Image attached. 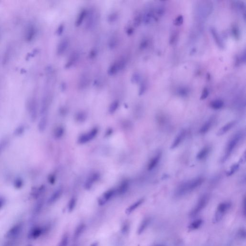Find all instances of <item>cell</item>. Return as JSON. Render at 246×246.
<instances>
[{
    "mask_svg": "<svg viewBox=\"0 0 246 246\" xmlns=\"http://www.w3.org/2000/svg\"><path fill=\"white\" fill-rule=\"evenodd\" d=\"M204 178L199 177L181 184L175 192L176 197H181L197 189L203 183Z\"/></svg>",
    "mask_w": 246,
    "mask_h": 246,
    "instance_id": "obj_1",
    "label": "cell"
},
{
    "mask_svg": "<svg viewBox=\"0 0 246 246\" xmlns=\"http://www.w3.org/2000/svg\"><path fill=\"white\" fill-rule=\"evenodd\" d=\"M85 27L88 30L92 29L97 24L98 21V15L95 10L88 11L86 17Z\"/></svg>",
    "mask_w": 246,
    "mask_h": 246,
    "instance_id": "obj_7",
    "label": "cell"
},
{
    "mask_svg": "<svg viewBox=\"0 0 246 246\" xmlns=\"http://www.w3.org/2000/svg\"><path fill=\"white\" fill-rule=\"evenodd\" d=\"M203 220L202 219L199 218L193 220L187 227V229L189 231H195L199 229L203 225Z\"/></svg>",
    "mask_w": 246,
    "mask_h": 246,
    "instance_id": "obj_20",
    "label": "cell"
},
{
    "mask_svg": "<svg viewBox=\"0 0 246 246\" xmlns=\"http://www.w3.org/2000/svg\"><path fill=\"white\" fill-rule=\"evenodd\" d=\"M16 242L15 239H10L9 241L6 242L3 246H16Z\"/></svg>",
    "mask_w": 246,
    "mask_h": 246,
    "instance_id": "obj_47",
    "label": "cell"
},
{
    "mask_svg": "<svg viewBox=\"0 0 246 246\" xmlns=\"http://www.w3.org/2000/svg\"><path fill=\"white\" fill-rule=\"evenodd\" d=\"M25 125L24 124L19 125L14 130V136L17 137H21L25 133Z\"/></svg>",
    "mask_w": 246,
    "mask_h": 246,
    "instance_id": "obj_31",
    "label": "cell"
},
{
    "mask_svg": "<svg viewBox=\"0 0 246 246\" xmlns=\"http://www.w3.org/2000/svg\"><path fill=\"white\" fill-rule=\"evenodd\" d=\"M75 118L77 122H83L87 119V115L84 112H79L76 114Z\"/></svg>",
    "mask_w": 246,
    "mask_h": 246,
    "instance_id": "obj_40",
    "label": "cell"
},
{
    "mask_svg": "<svg viewBox=\"0 0 246 246\" xmlns=\"http://www.w3.org/2000/svg\"><path fill=\"white\" fill-rule=\"evenodd\" d=\"M100 175L98 173H94L87 177L84 184V187L86 190L91 189L94 184L99 179Z\"/></svg>",
    "mask_w": 246,
    "mask_h": 246,
    "instance_id": "obj_12",
    "label": "cell"
},
{
    "mask_svg": "<svg viewBox=\"0 0 246 246\" xmlns=\"http://www.w3.org/2000/svg\"><path fill=\"white\" fill-rule=\"evenodd\" d=\"M144 199H139V200H137L135 203L131 205L129 207H128L125 210V213L128 215L131 214V213L133 212L135 210H136L143 203H144Z\"/></svg>",
    "mask_w": 246,
    "mask_h": 246,
    "instance_id": "obj_24",
    "label": "cell"
},
{
    "mask_svg": "<svg viewBox=\"0 0 246 246\" xmlns=\"http://www.w3.org/2000/svg\"><path fill=\"white\" fill-rule=\"evenodd\" d=\"M213 123V119L212 118H210V119L208 120L206 123H205L202 126L200 130V132L201 134H205L207 133L210 129L212 127V125Z\"/></svg>",
    "mask_w": 246,
    "mask_h": 246,
    "instance_id": "obj_32",
    "label": "cell"
},
{
    "mask_svg": "<svg viewBox=\"0 0 246 246\" xmlns=\"http://www.w3.org/2000/svg\"><path fill=\"white\" fill-rule=\"evenodd\" d=\"M238 165H234V166H233L231 168L230 171H229V172H228V176H230V175H232L237 170V169H238Z\"/></svg>",
    "mask_w": 246,
    "mask_h": 246,
    "instance_id": "obj_53",
    "label": "cell"
},
{
    "mask_svg": "<svg viewBox=\"0 0 246 246\" xmlns=\"http://www.w3.org/2000/svg\"><path fill=\"white\" fill-rule=\"evenodd\" d=\"M98 128H92L89 132L83 134L78 138L77 142L79 144H84L89 142L95 138L98 133Z\"/></svg>",
    "mask_w": 246,
    "mask_h": 246,
    "instance_id": "obj_8",
    "label": "cell"
},
{
    "mask_svg": "<svg viewBox=\"0 0 246 246\" xmlns=\"http://www.w3.org/2000/svg\"><path fill=\"white\" fill-rule=\"evenodd\" d=\"M236 123H237V121H233L225 125L224 127H222L219 130L217 133L218 136H221L227 132L228 131H229L231 128H233L234 126L236 125Z\"/></svg>",
    "mask_w": 246,
    "mask_h": 246,
    "instance_id": "obj_23",
    "label": "cell"
},
{
    "mask_svg": "<svg viewBox=\"0 0 246 246\" xmlns=\"http://www.w3.org/2000/svg\"><path fill=\"white\" fill-rule=\"evenodd\" d=\"M32 246V245H28V246Z\"/></svg>",
    "mask_w": 246,
    "mask_h": 246,
    "instance_id": "obj_62",
    "label": "cell"
},
{
    "mask_svg": "<svg viewBox=\"0 0 246 246\" xmlns=\"http://www.w3.org/2000/svg\"><path fill=\"white\" fill-rule=\"evenodd\" d=\"M43 228L40 227H37L32 228L29 234V239H37L39 238L43 233Z\"/></svg>",
    "mask_w": 246,
    "mask_h": 246,
    "instance_id": "obj_15",
    "label": "cell"
},
{
    "mask_svg": "<svg viewBox=\"0 0 246 246\" xmlns=\"http://www.w3.org/2000/svg\"><path fill=\"white\" fill-rule=\"evenodd\" d=\"M151 222V218L150 217H147L143 219L142 221L140 223L138 229V234L140 235L149 226Z\"/></svg>",
    "mask_w": 246,
    "mask_h": 246,
    "instance_id": "obj_18",
    "label": "cell"
},
{
    "mask_svg": "<svg viewBox=\"0 0 246 246\" xmlns=\"http://www.w3.org/2000/svg\"><path fill=\"white\" fill-rule=\"evenodd\" d=\"M212 33H213V36H214L215 40H216V42H217V43H218V44L219 46H222V43H221V40H220L219 39L218 36V35L216 33V31H215V30H213H213H212Z\"/></svg>",
    "mask_w": 246,
    "mask_h": 246,
    "instance_id": "obj_48",
    "label": "cell"
},
{
    "mask_svg": "<svg viewBox=\"0 0 246 246\" xmlns=\"http://www.w3.org/2000/svg\"><path fill=\"white\" fill-rule=\"evenodd\" d=\"M129 182L128 180H124L121 183L116 192L119 195H123L126 193L128 190Z\"/></svg>",
    "mask_w": 246,
    "mask_h": 246,
    "instance_id": "obj_26",
    "label": "cell"
},
{
    "mask_svg": "<svg viewBox=\"0 0 246 246\" xmlns=\"http://www.w3.org/2000/svg\"><path fill=\"white\" fill-rule=\"evenodd\" d=\"M24 185V181L23 178L20 176H17L13 181L14 187L16 190L22 189Z\"/></svg>",
    "mask_w": 246,
    "mask_h": 246,
    "instance_id": "obj_33",
    "label": "cell"
},
{
    "mask_svg": "<svg viewBox=\"0 0 246 246\" xmlns=\"http://www.w3.org/2000/svg\"><path fill=\"white\" fill-rule=\"evenodd\" d=\"M209 152L210 149L208 147L204 148L199 152L197 156V159L200 160L204 159L207 156V154H208Z\"/></svg>",
    "mask_w": 246,
    "mask_h": 246,
    "instance_id": "obj_38",
    "label": "cell"
},
{
    "mask_svg": "<svg viewBox=\"0 0 246 246\" xmlns=\"http://www.w3.org/2000/svg\"><path fill=\"white\" fill-rule=\"evenodd\" d=\"M88 11L84 9L80 12V14H78V16L77 18L76 21V26L77 27H80L82 24L84 22V20L86 19L87 16Z\"/></svg>",
    "mask_w": 246,
    "mask_h": 246,
    "instance_id": "obj_22",
    "label": "cell"
},
{
    "mask_svg": "<svg viewBox=\"0 0 246 246\" xmlns=\"http://www.w3.org/2000/svg\"><path fill=\"white\" fill-rule=\"evenodd\" d=\"M145 90H146V85H145V84H144V83H143L140 87V90H139V94L140 95L142 94L143 93L145 92Z\"/></svg>",
    "mask_w": 246,
    "mask_h": 246,
    "instance_id": "obj_58",
    "label": "cell"
},
{
    "mask_svg": "<svg viewBox=\"0 0 246 246\" xmlns=\"http://www.w3.org/2000/svg\"><path fill=\"white\" fill-rule=\"evenodd\" d=\"M116 192V190L115 189H111L104 192L98 199V204L100 206H103L109 200L112 199V197L115 194Z\"/></svg>",
    "mask_w": 246,
    "mask_h": 246,
    "instance_id": "obj_10",
    "label": "cell"
},
{
    "mask_svg": "<svg viewBox=\"0 0 246 246\" xmlns=\"http://www.w3.org/2000/svg\"><path fill=\"white\" fill-rule=\"evenodd\" d=\"M48 118L47 115H42L38 124V129L40 133H43L45 131L47 127Z\"/></svg>",
    "mask_w": 246,
    "mask_h": 246,
    "instance_id": "obj_17",
    "label": "cell"
},
{
    "mask_svg": "<svg viewBox=\"0 0 246 246\" xmlns=\"http://www.w3.org/2000/svg\"><path fill=\"white\" fill-rule=\"evenodd\" d=\"M6 203V199L5 197L1 196L0 197V209H1L2 207L5 206Z\"/></svg>",
    "mask_w": 246,
    "mask_h": 246,
    "instance_id": "obj_54",
    "label": "cell"
},
{
    "mask_svg": "<svg viewBox=\"0 0 246 246\" xmlns=\"http://www.w3.org/2000/svg\"><path fill=\"white\" fill-rule=\"evenodd\" d=\"M97 54V53L96 50H92L91 52H90L89 57H90V58L93 59V58H94L96 56Z\"/></svg>",
    "mask_w": 246,
    "mask_h": 246,
    "instance_id": "obj_57",
    "label": "cell"
},
{
    "mask_svg": "<svg viewBox=\"0 0 246 246\" xmlns=\"http://www.w3.org/2000/svg\"><path fill=\"white\" fill-rule=\"evenodd\" d=\"M80 58V54L78 52L75 51L73 52L72 53H71L67 59V61L65 64V68L68 69L74 67L78 62Z\"/></svg>",
    "mask_w": 246,
    "mask_h": 246,
    "instance_id": "obj_11",
    "label": "cell"
},
{
    "mask_svg": "<svg viewBox=\"0 0 246 246\" xmlns=\"http://www.w3.org/2000/svg\"><path fill=\"white\" fill-rule=\"evenodd\" d=\"M86 225L84 223L80 224L77 227L76 229H75V232L74 233V235H73V239L74 241H76L77 240L82 234L83 233L84 230L85 229Z\"/></svg>",
    "mask_w": 246,
    "mask_h": 246,
    "instance_id": "obj_25",
    "label": "cell"
},
{
    "mask_svg": "<svg viewBox=\"0 0 246 246\" xmlns=\"http://www.w3.org/2000/svg\"><path fill=\"white\" fill-rule=\"evenodd\" d=\"M133 32V29L131 27H129L127 29V33L128 35L132 34Z\"/></svg>",
    "mask_w": 246,
    "mask_h": 246,
    "instance_id": "obj_59",
    "label": "cell"
},
{
    "mask_svg": "<svg viewBox=\"0 0 246 246\" xmlns=\"http://www.w3.org/2000/svg\"><path fill=\"white\" fill-rule=\"evenodd\" d=\"M162 246V245H156V246Z\"/></svg>",
    "mask_w": 246,
    "mask_h": 246,
    "instance_id": "obj_61",
    "label": "cell"
},
{
    "mask_svg": "<svg viewBox=\"0 0 246 246\" xmlns=\"http://www.w3.org/2000/svg\"><path fill=\"white\" fill-rule=\"evenodd\" d=\"M68 241H69V236L67 234H66L63 236L61 241L59 242L57 246H67L68 245Z\"/></svg>",
    "mask_w": 246,
    "mask_h": 246,
    "instance_id": "obj_43",
    "label": "cell"
},
{
    "mask_svg": "<svg viewBox=\"0 0 246 246\" xmlns=\"http://www.w3.org/2000/svg\"><path fill=\"white\" fill-rule=\"evenodd\" d=\"M64 26L63 24H61L57 29L56 34L58 36H60L62 34L64 31Z\"/></svg>",
    "mask_w": 246,
    "mask_h": 246,
    "instance_id": "obj_49",
    "label": "cell"
},
{
    "mask_svg": "<svg viewBox=\"0 0 246 246\" xmlns=\"http://www.w3.org/2000/svg\"><path fill=\"white\" fill-rule=\"evenodd\" d=\"M49 99L48 98V97H44L42 100L40 109V114L42 116L46 115L49 107Z\"/></svg>",
    "mask_w": 246,
    "mask_h": 246,
    "instance_id": "obj_21",
    "label": "cell"
},
{
    "mask_svg": "<svg viewBox=\"0 0 246 246\" xmlns=\"http://www.w3.org/2000/svg\"><path fill=\"white\" fill-rule=\"evenodd\" d=\"M119 107V102L118 100L114 101L111 104L109 108V112L111 114H114Z\"/></svg>",
    "mask_w": 246,
    "mask_h": 246,
    "instance_id": "obj_37",
    "label": "cell"
},
{
    "mask_svg": "<svg viewBox=\"0 0 246 246\" xmlns=\"http://www.w3.org/2000/svg\"><path fill=\"white\" fill-rule=\"evenodd\" d=\"M242 136V135L241 133L238 132L235 134L231 138L229 142L228 143V145L225 150V154L224 156L225 159H227L231 155V153L233 152L237 145H238V143L241 139Z\"/></svg>",
    "mask_w": 246,
    "mask_h": 246,
    "instance_id": "obj_5",
    "label": "cell"
},
{
    "mask_svg": "<svg viewBox=\"0 0 246 246\" xmlns=\"http://www.w3.org/2000/svg\"><path fill=\"white\" fill-rule=\"evenodd\" d=\"M129 230V224L128 223L125 222L122 225L121 232L123 234L125 235L128 232Z\"/></svg>",
    "mask_w": 246,
    "mask_h": 246,
    "instance_id": "obj_45",
    "label": "cell"
},
{
    "mask_svg": "<svg viewBox=\"0 0 246 246\" xmlns=\"http://www.w3.org/2000/svg\"><path fill=\"white\" fill-rule=\"evenodd\" d=\"M28 111L30 121L32 123H34L37 120L38 115V104L35 99L31 100L29 102Z\"/></svg>",
    "mask_w": 246,
    "mask_h": 246,
    "instance_id": "obj_9",
    "label": "cell"
},
{
    "mask_svg": "<svg viewBox=\"0 0 246 246\" xmlns=\"http://www.w3.org/2000/svg\"><path fill=\"white\" fill-rule=\"evenodd\" d=\"M44 205V200L43 199H40L38 200L36 203L34 209L33 213L35 215H38L42 211V209Z\"/></svg>",
    "mask_w": 246,
    "mask_h": 246,
    "instance_id": "obj_34",
    "label": "cell"
},
{
    "mask_svg": "<svg viewBox=\"0 0 246 246\" xmlns=\"http://www.w3.org/2000/svg\"><path fill=\"white\" fill-rule=\"evenodd\" d=\"M186 130H183L181 131L177 135L176 138L174 139V142H173L172 144L171 148L172 149H174L177 147L180 144V143H181V142H183L184 138L186 136Z\"/></svg>",
    "mask_w": 246,
    "mask_h": 246,
    "instance_id": "obj_16",
    "label": "cell"
},
{
    "mask_svg": "<svg viewBox=\"0 0 246 246\" xmlns=\"http://www.w3.org/2000/svg\"><path fill=\"white\" fill-rule=\"evenodd\" d=\"M238 235L239 237H241V238L245 239L246 237V231L245 229H241L239 230Z\"/></svg>",
    "mask_w": 246,
    "mask_h": 246,
    "instance_id": "obj_55",
    "label": "cell"
},
{
    "mask_svg": "<svg viewBox=\"0 0 246 246\" xmlns=\"http://www.w3.org/2000/svg\"><path fill=\"white\" fill-rule=\"evenodd\" d=\"M49 182L51 184H53L55 183V181H56V177L53 174H51L49 175L48 178Z\"/></svg>",
    "mask_w": 246,
    "mask_h": 246,
    "instance_id": "obj_50",
    "label": "cell"
},
{
    "mask_svg": "<svg viewBox=\"0 0 246 246\" xmlns=\"http://www.w3.org/2000/svg\"><path fill=\"white\" fill-rule=\"evenodd\" d=\"M245 203H246V198L244 197L243 200L242 207V214L245 216L246 215V208H245Z\"/></svg>",
    "mask_w": 246,
    "mask_h": 246,
    "instance_id": "obj_56",
    "label": "cell"
},
{
    "mask_svg": "<svg viewBox=\"0 0 246 246\" xmlns=\"http://www.w3.org/2000/svg\"><path fill=\"white\" fill-rule=\"evenodd\" d=\"M208 91L207 89H205L203 91V93L201 94L200 99H201V100H204V99H206L208 96Z\"/></svg>",
    "mask_w": 246,
    "mask_h": 246,
    "instance_id": "obj_52",
    "label": "cell"
},
{
    "mask_svg": "<svg viewBox=\"0 0 246 246\" xmlns=\"http://www.w3.org/2000/svg\"><path fill=\"white\" fill-rule=\"evenodd\" d=\"M44 191H45V186L42 185L34 190H32L31 195L34 199H37L42 195Z\"/></svg>",
    "mask_w": 246,
    "mask_h": 246,
    "instance_id": "obj_27",
    "label": "cell"
},
{
    "mask_svg": "<svg viewBox=\"0 0 246 246\" xmlns=\"http://www.w3.org/2000/svg\"><path fill=\"white\" fill-rule=\"evenodd\" d=\"M64 133V128L61 126H59L55 129L53 132V136L56 139H59L63 137Z\"/></svg>",
    "mask_w": 246,
    "mask_h": 246,
    "instance_id": "obj_35",
    "label": "cell"
},
{
    "mask_svg": "<svg viewBox=\"0 0 246 246\" xmlns=\"http://www.w3.org/2000/svg\"><path fill=\"white\" fill-rule=\"evenodd\" d=\"M140 80V76L138 73H135L131 77V81L133 83H138Z\"/></svg>",
    "mask_w": 246,
    "mask_h": 246,
    "instance_id": "obj_46",
    "label": "cell"
},
{
    "mask_svg": "<svg viewBox=\"0 0 246 246\" xmlns=\"http://www.w3.org/2000/svg\"><path fill=\"white\" fill-rule=\"evenodd\" d=\"M9 144V139L6 138L0 140V155H1L7 148Z\"/></svg>",
    "mask_w": 246,
    "mask_h": 246,
    "instance_id": "obj_36",
    "label": "cell"
},
{
    "mask_svg": "<svg viewBox=\"0 0 246 246\" xmlns=\"http://www.w3.org/2000/svg\"><path fill=\"white\" fill-rule=\"evenodd\" d=\"M118 14L116 12H114L110 14L108 16V22L110 23H114L118 19Z\"/></svg>",
    "mask_w": 246,
    "mask_h": 246,
    "instance_id": "obj_42",
    "label": "cell"
},
{
    "mask_svg": "<svg viewBox=\"0 0 246 246\" xmlns=\"http://www.w3.org/2000/svg\"><path fill=\"white\" fill-rule=\"evenodd\" d=\"M160 158H161V155L158 154L151 160L148 166V170L149 171L153 170L155 167L157 166L158 163H159V161H160Z\"/></svg>",
    "mask_w": 246,
    "mask_h": 246,
    "instance_id": "obj_29",
    "label": "cell"
},
{
    "mask_svg": "<svg viewBox=\"0 0 246 246\" xmlns=\"http://www.w3.org/2000/svg\"><path fill=\"white\" fill-rule=\"evenodd\" d=\"M142 21V17L140 15H138L135 17L134 19V24L135 27L139 26Z\"/></svg>",
    "mask_w": 246,
    "mask_h": 246,
    "instance_id": "obj_44",
    "label": "cell"
},
{
    "mask_svg": "<svg viewBox=\"0 0 246 246\" xmlns=\"http://www.w3.org/2000/svg\"><path fill=\"white\" fill-rule=\"evenodd\" d=\"M209 200V197L208 195L204 194L199 199L195 206L190 210L189 214V216L190 217H195V216L198 215L206 207L207 204L208 203Z\"/></svg>",
    "mask_w": 246,
    "mask_h": 246,
    "instance_id": "obj_3",
    "label": "cell"
},
{
    "mask_svg": "<svg viewBox=\"0 0 246 246\" xmlns=\"http://www.w3.org/2000/svg\"><path fill=\"white\" fill-rule=\"evenodd\" d=\"M90 83V77L86 74H83L80 77L78 81V87L81 90L85 89Z\"/></svg>",
    "mask_w": 246,
    "mask_h": 246,
    "instance_id": "obj_19",
    "label": "cell"
},
{
    "mask_svg": "<svg viewBox=\"0 0 246 246\" xmlns=\"http://www.w3.org/2000/svg\"><path fill=\"white\" fill-rule=\"evenodd\" d=\"M224 105V102L220 100H216L210 103V106L213 109L218 110L221 109Z\"/></svg>",
    "mask_w": 246,
    "mask_h": 246,
    "instance_id": "obj_39",
    "label": "cell"
},
{
    "mask_svg": "<svg viewBox=\"0 0 246 246\" xmlns=\"http://www.w3.org/2000/svg\"><path fill=\"white\" fill-rule=\"evenodd\" d=\"M119 39L116 36H113L111 37L108 42V47L110 49H114L118 45Z\"/></svg>",
    "mask_w": 246,
    "mask_h": 246,
    "instance_id": "obj_30",
    "label": "cell"
},
{
    "mask_svg": "<svg viewBox=\"0 0 246 246\" xmlns=\"http://www.w3.org/2000/svg\"><path fill=\"white\" fill-rule=\"evenodd\" d=\"M127 61L125 57H121L111 64L108 69V75L114 76L123 70L127 66Z\"/></svg>",
    "mask_w": 246,
    "mask_h": 246,
    "instance_id": "obj_4",
    "label": "cell"
},
{
    "mask_svg": "<svg viewBox=\"0 0 246 246\" xmlns=\"http://www.w3.org/2000/svg\"><path fill=\"white\" fill-rule=\"evenodd\" d=\"M23 229V224L21 223L16 224L7 231L5 237L9 239L15 240L17 239L22 233Z\"/></svg>",
    "mask_w": 246,
    "mask_h": 246,
    "instance_id": "obj_6",
    "label": "cell"
},
{
    "mask_svg": "<svg viewBox=\"0 0 246 246\" xmlns=\"http://www.w3.org/2000/svg\"><path fill=\"white\" fill-rule=\"evenodd\" d=\"M36 29L34 26L30 25L28 27L26 35L27 40L30 41L32 39H33L34 37L36 34Z\"/></svg>",
    "mask_w": 246,
    "mask_h": 246,
    "instance_id": "obj_28",
    "label": "cell"
},
{
    "mask_svg": "<svg viewBox=\"0 0 246 246\" xmlns=\"http://www.w3.org/2000/svg\"><path fill=\"white\" fill-rule=\"evenodd\" d=\"M69 45V40L67 38H64L59 43L57 48L58 55H62L66 53Z\"/></svg>",
    "mask_w": 246,
    "mask_h": 246,
    "instance_id": "obj_13",
    "label": "cell"
},
{
    "mask_svg": "<svg viewBox=\"0 0 246 246\" xmlns=\"http://www.w3.org/2000/svg\"><path fill=\"white\" fill-rule=\"evenodd\" d=\"M183 22V18L182 16H179L175 20V24L176 26H180L182 24Z\"/></svg>",
    "mask_w": 246,
    "mask_h": 246,
    "instance_id": "obj_51",
    "label": "cell"
},
{
    "mask_svg": "<svg viewBox=\"0 0 246 246\" xmlns=\"http://www.w3.org/2000/svg\"><path fill=\"white\" fill-rule=\"evenodd\" d=\"M76 204H77V199L75 197H72L70 199L68 203V211L70 213L72 212L73 210L75 209Z\"/></svg>",
    "mask_w": 246,
    "mask_h": 246,
    "instance_id": "obj_41",
    "label": "cell"
},
{
    "mask_svg": "<svg viewBox=\"0 0 246 246\" xmlns=\"http://www.w3.org/2000/svg\"><path fill=\"white\" fill-rule=\"evenodd\" d=\"M90 246H98V242H94L92 243L91 245Z\"/></svg>",
    "mask_w": 246,
    "mask_h": 246,
    "instance_id": "obj_60",
    "label": "cell"
},
{
    "mask_svg": "<svg viewBox=\"0 0 246 246\" xmlns=\"http://www.w3.org/2000/svg\"><path fill=\"white\" fill-rule=\"evenodd\" d=\"M232 207V203L228 201L220 203L218 205L216 212L213 217L214 224H217L223 219L224 215L227 214Z\"/></svg>",
    "mask_w": 246,
    "mask_h": 246,
    "instance_id": "obj_2",
    "label": "cell"
},
{
    "mask_svg": "<svg viewBox=\"0 0 246 246\" xmlns=\"http://www.w3.org/2000/svg\"><path fill=\"white\" fill-rule=\"evenodd\" d=\"M63 192V190L62 187H59L55 190L48 200V204H53L55 202H56L62 195Z\"/></svg>",
    "mask_w": 246,
    "mask_h": 246,
    "instance_id": "obj_14",
    "label": "cell"
}]
</instances>
